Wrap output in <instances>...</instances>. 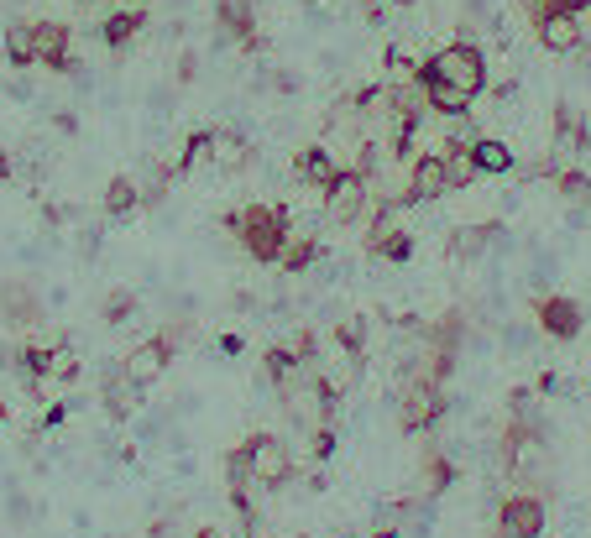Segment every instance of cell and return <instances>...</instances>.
Masks as SVG:
<instances>
[{
    "instance_id": "17",
    "label": "cell",
    "mask_w": 591,
    "mask_h": 538,
    "mask_svg": "<svg viewBox=\"0 0 591 538\" xmlns=\"http://www.w3.org/2000/svg\"><path fill=\"white\" fill-rule=\"evenodd\" d=\"M335 173H340V162L330 157V147L314 142V147H304V152H299V178H304V183H314V189H330Z\"/></svg>"
},
{
    "instance_id": "33",
    "label": "cell",
    "mask_w": 591,
    "mask_h": 538,
    "mask_svg": "<svg viewBox=\"0 0 591 538\" xmlns=\"http://www.w3.org/2000/svg\"><path fill=\"white\" fill-rule=\"evenodd\" d=\"M293 350H299V361H314V356H320V340H314V330H304L299 340H293Z\"/></svg>"
},
{
    "instance_id": "20",
    "label": "cell",
    "mask_w": 591,
    "mask_h": 538,
    "mask_svg": "<svg viewBox=\"0 0 591 538\" xmlns=\"http://www.w3.org/2000/svg\"><path fill=\"white\" fill-rule=\"evenodd\" d=\"M314 262H320V241H314V236H288L278 267H283L288 277H299V272H309Z\"/></svg>"
},
{
    "instance_id": "32",
    "label": "cell",
    "mask_w": 591,
    "mask_h": 538,
    "mask_svg": "<svg viewBox=\"0 0 591 538\" xmlns=\"http://www.w3.org/2000/svg\"><path fill=\"white\" fill-rule=\"evenodd\" d=\"M309 450H314V460H330L335 455V429L320 424V429H314V439H309Z\"/></svg>"
},
{
    "instance_id": "38",
    "label": "cell",
    "mask_w": 591,
    "mask_h": 538,
    "mask_svg": "<svg viewBox=\"0 0 591 538\" xmlns=\"http://www.w3.org/2000/svg\"><path fill=\"white\" fill-rule=\"evenodd\" d=\"M382 6H414V0H382Z\"/></svg>"
},
{
    "instance_id": "4",
    "label": "cell",
    "mask_w": 591,
    "mask_h": 538,
    "mask_svg": "<svg viewBox=\"0 0 591 538\" xmlns=\"http://www.w3.org/2000/svg\"><path fill=\"white\" fill-rule=\"evenodd\" d=\"M241 455H246L252 481H262L267 491H283L293 481V450L283 444V434H252L241 444Z\"/></svg>"
},
{
    "instance_id": "3",
    "label": "cell",
    "mask_w": 591,
    "mask_h": 538,
    "mask_svg": "<svg viewBox=\"0 0 591 538\" xmlns=\"http://www.w3.org/2000/svg\"><path fill=\"white\" fill-rule=\"evenodd\" d=\"M445 418V382L435 377H408L403 397H398V429L403 434H424Z\"/></svg>"
},
{
    "instance_id": "6",
    "label": "cell",
    "mask_w": 591,
    "mask_h": 538,
    "mask_svg": "<svg viewBox=\"0 0 591 538\" xmlns=\"http://www.w3.org/2000/svg\"><path fill=\"white\" fill-rule=\"evenodd\" d=\"M367 173H361V168H340L335 173V183H330V189H325V220L330 225H351V220H361V215H367Z\"/></svg>"
},
{
    "instance_id": "23",
    "label": "cell",
    "mask_w": 591,
    "mask_h": 538,
    "mask_svg": "<svg viewBox=\"0 0 591 538\" xmlns=\"http://www.w3.org/2000/svg\"><path fill=\"white\" fill-rule=\"evenodd\" d=\"M136 204H142V189H136L131 178H110V183H105V215H110V220H126Z\"/></svg>"
},
{
    "instance_id": "15",
    "label": "cell",
    "mask_w": 591,
    "mask_h": 538,
    "mask_svg": "<svg viewBox=\"0 0 591 538\" xmlns=\"http://www.w3.org/2000/svg\"><path fill=\"white\" fill-rule=\"evenodd\" d=\"M136 403H142V387H136L121 366H110V371H105V413H110V418H131Z\"/></svg>"
},
{
    "instance_id": "9",
    "label": "cell",
    "mask_w": 591,
    "mask_h": 538,
    "mask_svg": "<svg viewBox=\"0 0 591 538\" xmlns=\"http://www.w3.org/2000/svg\"><path fill=\"white\" fill-rule=\"evenodd\" d=\"M534 324L550 340H576L581 330H586V309L576 298H565V293H544L539 303H534Z\"/></svg>"
},
{
    "instance_id": "16",
    "label": "cell",
    "mask_w": 591,
    "mask_h": 538,
    "mask_svg": "<svg viewBox=\"0 0 591 538\" xmlns=\"http://www.w3.org/2000/svg\"><path fill=\"white\" fill-rule=\"evenodd\" d=\"M147 27V11L142 6H131V11H110L100 21V37H105V48H126V42H136Z\"/></svg>"
},
{
    "instance_id": "2",
    "label": "cell",
    "mask_w": 591,
    "mask_h": 538,
    "mask_svg": "<svg viewBox=\"0 0 591 538\" xmlns=\"http://www.w3.org/2000/svg\"><path fill=\"white\" fill-rule=\"evenodd\" d=\"M419 79H440V84H450V89H461L466 100H476L487 89V53L476 48V42H450V48H440V53H429L419 68H414Z\"/></svg>"
},
{
    "instance_id": "40",
    "label": "cell",
    "mask_w": 591,
    "mask_h": 538,
    "mask_svg": "<svg viewBox=\"0 0 591 538\" xmlns=\"http://www.w3.org/2000/svg\"><path fill=\"white\" fill-rule=\"evenodd\" d=\"M0 418H6V403H0Z\"/></svg>"
},
{
    "instance_id": "35",
    "label": "cell",
    "mask_w": 591,
    "mask_h": 538,
    "mask_svg": "<svg viewBox=\"0 0 591 538\" xmlns=\"http://www.w3.org/2000/svg\"><path fill=\"white\" fill-rule=\"evenodd\" d=\"M220 350L225 356H241V335H220Z\"/></svg>"
},
{
    "instance_id": "1",
    "label": "cell",
    "mask_w": 591,
    "mask_h": 538,
    "mask_svg": "<svg viewBox=\"0 0 591 538\" xmlns=\"http://www.w3.org/2000/svg\"><path fill=\"white\" fill-rule=\"evenodd\" d=\"M225 225L241 236V246H246V256H252V262L278 267V256H283V246H288V209H278V204H246L241 215H231Z\"/></svg>"
},
{
    "instance_id": "11",
    "label": "cell",
    "mask_w": 591,
    "mask_h": 538,
    "mask_svg": "<svg viewBox=\"0 0 591 538\" xmlns=\"http://www.w3.org/2000/svg\"><path fill=\"white\" fill-rule=\"evenodd\" d=\"M534 37L544 53H581L586 48V16H571V11H550L534 21Z\"/></svg>"
},
{
    "instance_id": "7",
    "label": "cell",
    "mask_w": 591,
    "mask_h": 538,
    "mask_svg": "<svg viewBox=\"0 0 591 538\" xmlns=\"http://www.w3.org/2000/svg\"><path fill=\"white\" fill-rule=\"evenodd\" d=\"M450 194V173H445V152H419L408 162V183H403V204H435Z\"/></svg>"
},
{
    "instance_id": "36",
    "label": "cell",
    "mask_w": 591,
    "mask_h": 538,
    "mask_svg": "<svg viewBox=\"0 0 591 538\" xmlns=\"http://www.w3.org/2000/svg\"><path fill=\"white\" fill-rule=\"evenodd\" d=\"M11 173H16V168H11V152H6V147H0V183H6Z\"/></svg>"
},
{
    "instance_id": "37",
    "label": "cell",
    "mask_w": 591,
    "mask_h": 538,
    "mask_svg": "<svg viewBox=\"0 0 591 538\" xmlns=\"http://www.w3.org/2000/svg\"><path fill=\"white\" fill-rule=\"evenodd\" d=\"M518 6H524V11H529V16H534V21H539V16H544V0H518Z\"/></svg>"
},
{
    "instance_id": "31",
    "label": "cell",
    "mask_w": 591,
    "mask_h": 538,
    "mask_svg": "<svg viewBox=\"0 0 591 538\" xmlns=\"http://www.w3.org/2000/svg\"><path fill=\"white\" fill-rule=\"evenodd\" d=\"M382 63H388V74H393V79H414V68H419L403 48H388V53H382Z\"/></svg>"
},
{
    "instance_id": "28",
    "label": "cell",
    "mask_w": 591,
    "mask_h": 538,
    "mask_svg": "<svg viewBox=\"0 0 591 538\" xmlns=\"http://www.w3.org/2000/svg\"><path fill=\"white\" fill-rule=\"evenodd\" d=\"M335 340L346 345V356L361 366V356H367V319H346V324L335 330Z\"/></svg>"
},
{
    "instance_id": "29",
    "label": "cell",
    "mask_w": 591,
    "mask_h": 538,
    "mask_svg": "<svg viewBox=\"0 0 591 538\" xmlns=\"http://www.w3.org/2000/svg\"><path fill=\"white\" fill-rule=\"evenodd\" d=\"M136 319V293L121 288V293H110L105 298V324H131Z\"/></svg>"
},
{
    "instance_id": "24",
    "label": "cell",
    "mask_w": 591,
    "mask_h": 538,
    "mask_svg": "<svg viewBox=\"0 0 591 538\" xmlns=\"http://www.w3.org/2000/svg\"><path fill=\"white\" fill-rule=\"evenodd\" d=\"M0 309H6V324H37V298H32V288H21V283H6Z\"/></svg>"
},
{
    "instance_id": "27",
    "label": "cell",
    "mask_w": 591,
    "mask_h": 538,
    "mask_svg": "<svg viewBox=\"0 0 591 538\" xmlns=\"http://www.w3.org/2000/svg\"><path fill=\"white\" fill-rule=\"evenodd\" d=\"M16 361H21V377H27V382H42V377L53 371V350H48V345H27Z\"/></svg>"
},
{
    "instance_id": "30",
    "label": "cell",
    "mask_w": 591,
    "mask_h": 538,
    "mask_svg": "<svg viewBox=\"0 0 591 538\" xmlns=\"http://www.w3.org/2000/svg\"><path fill=\"white\" fill-rule=\"evenodd\" d=\"M48 377H58V382H74V377H79V356H74L68 345L53 350V371H48Z\"/></svg>"
},
{
    "instance_id": "13",
    "label": "cell",
    "mask_w": 591,
    "mask_h": 538,
    "mask_svg": "<svg viewBox=\"0 0 591 538\" xmlns=\"http://www.w3.org/2000/svg\"><path fill=\"white\" fill-rule=\"evenodd\" d=\"M497 241H503V225L487 220V225H461L456 236H450V256L456 262H476V256H487Z\"/></svg>"
},
{
    "instance_id": "22",
    "label": "cell",
    "mask_w": 591,
    "mask_h": 538,
    "mask_svg": "<svg viewBox=\"0 0 591 538\" xmlns=\"http://www.w3.org/2000/svg\"><path fill=\"white\" fill-rule=\"evenodd\" d=\"M293 371H299V350H293V345H272L267 356H262V377H267L272 387H288Z\"/></svg>"
},
{
    "instance_id": "19",
    "label": "cell",
    "mask_w": 591,
    "mask_h": 538,
    "mask_svg": "<svg viewBox=\"0 0 591 538\" xmlns=\"http://www.w3.org/2000/svg\"><path fill=\"white\" fill-rule=\"evenodd\" d=\"M246 157H252L246 136H236V131H210V162H215V168H246Z\"/></svg>"
},
{
    "instance_id": "10",
    "label": "cell",
    "mask_w": 591,
    "mask_h": 538,
    "mask_svg": "<svg viewBox=\"0 0 591 538\" xmlns=\"http://www.w3.org/2000/svg\"><path fill=\"white\" fill-rule=\"evenodd\" d=\"M215 21L241 53H262L267 48V37L257 32V0H215Z\"/></svg>"
},
{
    "instance_id": "21",
    "label": "cell",
    "mask_w": 591,
    "mask_h": 538,
    "mask_svg": "<svg viewBox=\"0 0 591 538\" xmlns=\"http://www.w3.org/2000/svg\"><path fill=\"white\" fill-rule=\"evenodd\" d=\"M445 173H450V194H461V189H471V183L482 178L471 147H445Z\"/></svg>"
},
{
    "instance_id": "26",
    "label": "cell",
    "mask_w": 591,
    "mask_h": 538,
    "mask_svg": "<svg viewBox=\"0 0 591 538\" xmlns=\"http://www.w3.org/2000/svg\"><path fill=\"white\" fill-rule=\"evenodd\" d=\"M555 189H560V199H565V204H576V209H586V204H591V178H586V173H576V168H560V173H555Z\"/></svg>"
},
{
    "instance_id": "39",
    "label": "cell",
    "mask_w": 591,
    "mask_h": 538,
    "mask_svg": "<svg viewBox=\"0 0 591 538\" xmlns=\"http://www.w3.org/2000/svg\"><path fill=\"white\" fill-rule=\"evenodd\" d=\"M194 538H215V528H199V533H194Z\"/></svg>"
},
{
    "instance_id": "25",
    "label": "cell",
    "mask_w": 591,
    "mask_h": 538,
    "mask_svg": "<svg viewBox=\"0 0 591 538\" xmlns=\"http://www.w3.org/2000/svg\"><path fill=\"white\" fill-rule=\"evenodd\" d=\"M419 486L424 497H440L445 486H456V465H450L445 455H424V471H419Z\"/></svg>"
},
{
    "instance_id": "18",
    "label": "cell",
    "mask_w": 591,
    "mask_h": 538,
    "mask_svg": "<svg viewBox=\"0 0 591 538\" xmlns=\"http://www.w3.org/2000/svg\"><path fill=\"white\" fill-rule=\"evenodd\" d=\"M0 48H6V63H11V68H32V63H37L32 21H11V27H6V37H0Z\"/></svg>"
},
{
    "instance_id": "34",
    "label": "cell",
    "mask_w": 591,
    "mask_h": 538,
    "mask_svg": "<svg viewBox=\"0 0 591 538\" xmlns=\"http://www.w3.org/2000/svg\"><path fill=\"white\" fill-rule=\"evenodd\" d=\"M194 74H199V58L184 53V58H178V84H194Z\"/></svg>"
},
{
    "instance_id": "8",
    "label": "cell",
    "mask_w": 591,
    "mask_h": 538,
    "mask_svg": "<svg viewBox=\"0 0 591 538\" xmlns=\"http://www.w3.org/2000/svg\"><path fill=\"white\" fill-rule=\"evenodd\" d=\"M544 497H534V491H513V497H503V507H497V533L503 538H539L544 533Z\"/></svg>"
},
{
    "instance_id": "12",
    "label": "cell",
    "mask_w": 591,
    "mask_h": 538,
    "mask_svg": "<svg viewBox=\"0 0 591 538\" xmlns=\"http://www.w3.org/2000/svg\"><path fill=\"white\" fill-rule=\"evenodd\" d=\"M32 42H37V63L42 68H53V74H68V68H74L63 21H32Z\"/></svg>"
},
{
    "instance_id": "5",
    "label": "cell",
    "mask_w": 591,
    "mask_h": 538,
    "mask_svg": "<svg viewBox=\"0 0 591 538\" xmlns=\"http://www.w3.org/2000/svg\"><path fill=\"white\" fill-rule=\"evenodd\" d=\"M178 340H184V324H173V330H163V335H152V340H142L131 350V356L121 361V371L136 382V387H152L157 377L168 371V361H173V350H178Z\"/></svg>"
},
{
    "instance_id": "14",
    "label": "cell",
    "mask_w": 591,
    "mask_h": 538,
    "mask_svg": "<svg viewBox=\"0 0 591 538\" xmlns=\"http://www.w3.org/2000/svg\"><path fill=\"white\" fill-rule=\"evenodd\" d=\"M471 157H476V168H482V178H503V173L518 168V152L508 142H497V136H476Z\"/></svg>"
}]
</instances>
